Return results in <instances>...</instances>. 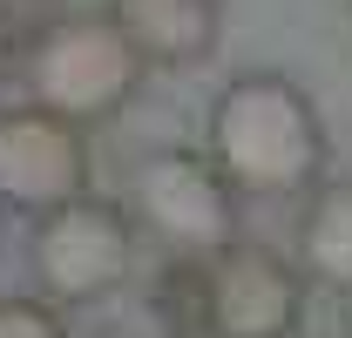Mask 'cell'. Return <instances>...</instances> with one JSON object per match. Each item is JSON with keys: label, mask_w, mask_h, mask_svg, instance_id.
<instances>
[{"label": "cell", "mask_w": 352, "mask_h": 338, "mask_svg": "<svg viewBox=\"0 0 352 338\" xmlns=\"http://www.w3.org/2000/svg\"><path fill=\"white\" fill-rule=\"evenodd\" d=\"M135 216L176 251L210 257L237 244V190L204 149H156L135 163Z\"/></svg>", "instance_id": "obj_5"}, {"label": "cell", "mask_w": 352, "mask_h": 338, "mask_svg": "<svg viewBox=\"0 0 352 338\" xmlns=\"http://www.w3.org/2000/svg\"><path fill=\"white\" fill-rule=\"evenodd\" d=\"M210 163L230 190L251 196H298L325 176V128L311 95L278 68H244L210 102Z\"/></svg>", "instance_id": "obj_1"}, {"label": "cell", "mask_w": 352, "mask_h": 338, "mask_svg": "<svg viewBox=\"0 0 352 338\" xmlns=\"http://www.w3.org/2000/svg\"><path fill=\"white\" fill-rule=\"evenodd\" d=\"M21 82H28L34 109L88 128L102 115H116L142 88V54L122 41V27L109 14H61L28 41Z\"/></svg>", "instance_id": "obj_2"}, {"label": "cell", "mask_w": 352, "mask_h": 338, "mask_svg": "<svg viewBox=\"0 0 352 338\" xmlns=\"http://www.w3.org/2000/svg\"><path fill=\"white\" fill-rule=\"evenodd\" d=\"M122 338H142V332H122Z\"/></svg>", "instance_id": "obj_11"}, {"label": "cell", "mask_w": 352, "mask_h": 338, "mask_svg": "<svg viewBox=\"0 0 352 338\" xmlns=\"http://www.w3.org/2000/svg\"><path fill=\"white\" fill-rule=\"evenodd\" d=\"M88 183H95L88 128L47 115L34 102L0 109V210L47 216L75 196H88Z\"/></svg>", "instance_id": "obj_6"}, {"label": "cell", "mask_w": 352, "mask_h": 338, "mask_svg": "<svg viewBox=\"0 0 352 338\" xmlns=\"http://www.w3.org/2000/svg\"><path fill=\"white\" fill-rule=\"evenodd\" d=\"M129 264H135V223L122 203H109L95 190L34 223V278L61 304H88V297L116 291L129 278Z\"/></svg>", "instance_id": "obj_4"}, {"label": "cell", "mask_w": 352, "mask_h": 338, "mask_svg": "<svg viewBox=\"0 0 352 338\" xmlns=\"http://www.w3.org/2000/svg\"><path fill=\"white\" fill-rule=\"evenodd\" d=\"M0 82H7V41H0Z\"/></svg>", "instance_id": "obj_10"}, {"label": "cell", "mask_w": 352, "mask_h": 338, "mask_svg": "<svg viewBox=\"0 0 352 338\" xmlns=\"http://www.w3.org/2000/svg\"><path fill=\"white\" fill-rule=\"evenodd\" d=\"M298 271L325 291H352V183H318L298 216Z\"/></svg>", "instance_id": "obj_8"}, {"label": "cell", "mask_w": 352, "mask_h": 338, "mask_svg": "<svg viewBox=\"0 0 352 338\" xmlns=\"http://www.w3.org/2000/svg\"><path fill=\"white\" fill-rule=\"evenodd\" d=\"M0 338H68L47 297H0Z\"/></svg>", "instance_id": "obj_9"}, {"label": "cell", "mask_w": 352, "mask_h": 338, "mask_svg": "<svg viewBox=\"0 0 352 338\" xmlns=\"http://www.w3.org/2000/svg\"><path fill=\"white\" fill-rule=\"evenodd\" d=\"M109 21L142 68H190L223 41V0H109Z\"/></svg>", "instance_id": "obj_7"}, {"label": "cell", "mask_w": 352, "mask_h": 338, "mask_svg": "<svg viewBox=\"0 0 352 338\" xmlns=\"http://www.w3.org/2000/svg\"><path fill=\"white\" fill-rule=\"evenodd\" d=\"M190 284H197L204 338H292L305 318V271L251 237L197 257Z\"/></svg>", "instance_id": "obj_3"}]
</instances>
